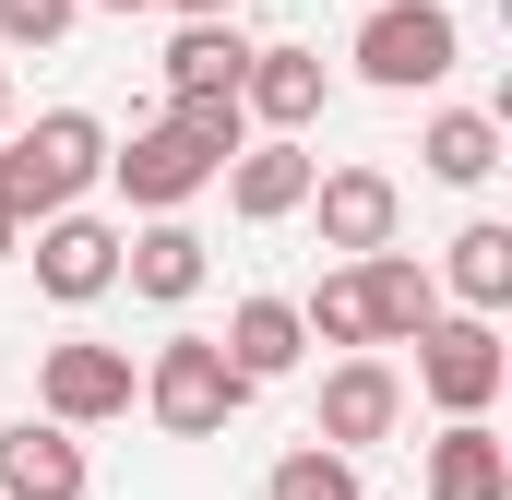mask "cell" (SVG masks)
<instances>
[{"label": "cell", "mask_w": 512, "mask_h": 500, "mask_svg": "<svg viewBox=\"0 0 512 500\" xmlns=\"http://www.w3.org/2000/svg\"><path fill=\"white\" fill-rule=\"evenodd\" d=\"M96 179H108V120H96V108H48L36 131H0V215H12V227L72 215Z\"/></svg>", "instance_id": "6da1fadb"}, {"label": "cell", "mask_w": 512, "mask_h": 500, "mask_svg": "<svg viewBox=\"0 0 512 500\" xmlns=\"http://www.w3.org/2000/svg\"><path fill=\"white\" fill-rule=\"evenodd\" d=\"M239 405H251V381L227 370L215 334H167V346H155V370H143V417H155L167 441H215Z\"/></svg>", "instance_id": "7a4b0ae2"}, {"label": "cell", "mask_w": 512, "mask_h": 500, "mask_svg": "<svg viewBox=\"0 0 512 500\" xmlns=\"http://www.w3.org/2000/svg\"><path fill=\"white\" fill-rule=\"evenodd\" d=\"M453 60H465L453 12H429V0H370V24H358V72H370L382 96H417V84H441Z\"/></svg>", "instance_id": "3957f363"}, {"label": "cell", "mask_w": 512, "mask_h": 500, "mask_svg": "<svg viewBox=\"0 0 512 500\" xmlns=\"http://www.w3.org/2000/svg\"><path fill=\"white\" fill-rule=\"evenodd\" d=\"M501 381H512L501 322L453 310V322H429V334H417V393H429L441 417H489V405H501Z\"/></svg>", "instance_id": "277c9868"}, {"label": "cell", "mask_w": 512, "mask_h": 500, "mask_svg": "<svg viewBox=\"0 0 512 500\" xmlns=\"http://www.w3.org/2000/svg\"><path fill=\"white\" fill-rule=\"evenodd\" d=\"M393 429H405V370H393V358H334V370H322V405H310V441L358 465Z\"/></svg>", "instance_id": "5b68a950"}, {"label": "cell", "mask_w": 512, "mask_h": 500, "mask_svg": "<svg viewBox=\"0 0 512 500\" xmlns=\"http://www.w3.org/2000/svg\"><path fill=\"white\" fill-rule=\"evenodd\" d=\"M131 393H143V381H131L120 346H84V334H72V346L36 358V405H48V429H72V441L108 429V417H131Z\"/></svg>", "instance_id": "8992f818"}, {"label": "cell", "mask_w": 512, "mask_h": 500, "mask_svg": "<svg viewBox=\"0 0 512 500\" xmlns=\"http://www.w3.org/2000/svg\"><path fill=\"white\" fill-rule=\"evenodd\" d=\"M108 179H120V191L143 203V215H179L191 191H215V155H203L191 131H179L167 108H155V120L131 131V143H108Z\"/></svg>", "instance_id": "52a82bcc"}, {"label": "cell", "mask_w": 512, "mask_h": 500, "mask_svg": "<svg viewBox=\"0 0 512 500\" xmlns=\"http://www.w3.org/2000/svg\"><path fill=\"white\" fill-rule=\"evenodd\" d=\"M24 262H36V286L60 310H84V298L120 286V227L108 215H48V227H24Z\"/></svg>", "instance_id": "ba28073f"}, {"label": "cell", "mask_w": 512, "mask_h": 500, "mask_svg": "<svg viewBox=\"0 0 512 500\" xmlns=\"http://www.w3.org/2000/svg\"><path fill=\"white\" fill-rule=\"evenodd\" d=\"M298 215H322V250L370 262V250H393V227H405V191H393L382 167H322Z\"/></svg>", "instance_id": "9c48e42d"}, {"label": "cell", "mask_w": 512, "mask_h": 500, "mask_svg": "<svg viewBox=\"0 0 512 500\" xmlns=\"http://www.w3.org/2000/svg\"><path fill=\"white\" fill-rule=\"evenodd\" d=\"M322 96H334L322 48H251V72H239V120H262L274 143H298V131L322 120Z\"/></svg>", "instance_id": "30bf717a"}, {"label": "cell", "mask_w": 512, "mask_h": 500, "mask_svg": "<svg viewBox=\"0 0 512 500\" xmlns=\"http://www.w3.org/2000/svg\"><path fill=\"white\" fill-rule=\"evenodd\" d=\"M346 274H358L370 346H417V334L441 322V286H429V262H417V250H370V262H346Z\"/></svg>", "instance_id": "8fae6325"}, {"label": "cell", "mask_w": 512, "mask_h": 500, "mask_svg": "<svg viewBox=\"0 0 512 500\" xmlns=\"http://www.w3.org/2000/svg\"><path fill=\"white\" fill-rule=\"evenodd\" d=\"M310 179H322V155H310V143H274V131L227 155V203H239L251 227H286V215L310 203Z\"/></svg>", "instance_id": "7c38bea8"}, {"label": "cell", "mask_w": 512, "mask_h": 500, "mask_svg": "<svg viewBox=\"0 0 512 500\" xmlns=\"http://www.w3.org/2000/svg\"><path fill=\"white\" fill-rule=\"evenodd\" d=\"M0 500H84V441L48 417L0 429Z\"/></svg>", "instance_id": "4fadbf2b"}, {"label": "cell", "mask_w": 512, "mask_h": 500, "mask_svg": "<svg viewBox=\"0 0 512 500\" xmlns=\"http://www.w3.org/2000/svg\"><path fill=\"white\" fill-rule=\"evenodd\" d=\"M203 274H215V262H203V239H191L179 215H155L143 239H120V286H131V298H155V310L203 298Z\"/></svg>", "instance_id": "5bb4252c"}, {"label": "cell", "mask_w": 512, "mask_h": 500, "mask_svg": "<svg viewBox=\"0 0 512 500\" xmlns=\"http://www.w3.org/2000/svg\"><path fill=\"white\" fill-rule=\"evenodd\" d=\"M429 500H512V441L489 417H453L429 441Z\"/></svg>", "instance_id": "9a60e30c"}, {"label": "cell", "mask_w": 512, "mask_h": 500, "mask_svg": "<svg viewBox=\"0 0 512 500\" xmlns=\"http://www.w3.org/2000/svg\"><path fill=\"white\" fill-rule=\"evenodd\" d=\"M239 72H251L239 24H179L167 36V108H215V96H239Z\"/></svg>", "instance_id": "2e32d148"}, {"label": "cell", "mask_w": 512, "mask_h": 500, "mask_svg": "<svg viewBox=\"0 0 512 500\" xmlns=\"http://www.w3.org/2000/svg\"><path fill=\"white\" fill-rule=\"evenodd\" d=\"M215 346H227V370L251 381V393H262V381H286V370H298V346H310V334H298V298H239Z\"/></svg>", "instance_id": "e0dca14e"}, {"label": "cell", "mask_w": 512, "mask_h": 500, "mask_svg": "<svg viewBox=\"0 0 512 500\" xmlns=\"http://www.w3.org/2000/svg\"><path fill=\"white\" fill-rule=\"evenodd\" d=\"M429 286H453V298H465V310L489 322V310L512 298V227H501V215H477L465 239L441 250V274H429Z\"/></svg>", "instance_id": "ac0fdd59"}, {"label": "cell", "mask_w": 512, "mask_h": 500, "mask_svg": "<svg viewBox=\"0 0 512 500\" xmlns=\"http://www.w3.org/2000/svg\"><path fill=\"white\" fill-rule=\"evenodd\" d=\"M417 167L453 179V191H477V179L501 167V120H489V108H441V120L417 131Z\"/></svg>", "instance_id": "d6986e66"}, {"label": "cell", "mask_w": 512, "mask_h": 500, "mask_svg": "<svg viewBox=\"0 0 512 500\" xmlns=\"http://www.w3.org/2000/svg\"><path fill=\"white\" fill-rule=\"evenodd\" d=\"M262 500H370V477H358L346 453L298 441V453H274V477H262Z\"/></svg>", "instance_id": "ffe728a7"}, {"label": "cell", "mask_w": 512, "mask_h": 500, "mask_svg": "<svg viewBox=\"0 0 512 500\" xmlns=\"http://www.w3.org/2000/svg\"><path fill=\"white\" fill-rule=\"evenodd\" d=\"M298 334H310V346H346V358H370V310H358V274H322V286L298 298Z\"/></svg>", "instance_id": "44dd1931"}, {"label": "cell", "mask_w": 512, "mask_h": 500, "mask_svg": "<svg viewBox=\"0 0 512 500\" xmlns=\"http://www.w3.org/2000/svg\"><path fill=\"white\" fill-rule=\"evenodd\" d=\"M72 12H84V0H0V36H12V48H60Z\"/></svg>", "instance_id": "7402d4cb"}, {"label": "cell", "mask_w": 512, "mask_h": 500, "mask_svg": "<svg viewBox=\"0 0 512 500\" xmlns=\"http://www.w3.org/2000/svg\"><path fill=\"white\" fill-rule=\"evenodd\" d=\"M167 12H179V24H227L239 0H167Z\"/></svg>", "instance_id": "603a6c76"}, {"label": "cell", "mask_w": 512, "mask_h": 500, "mask_svg": "<svg viewBox=\"0 0 512 500\" xmlns=\"http://www.w3.org/2000/svg\"><path fill=\"white\" fill-rule=\"evenodd\" d=\"M0 262H24V227H12V215H0Z\"/></svg>", "instance_id": "cb8c5ba5"}, {"label": "cell", "mask_w": 512, "mask_h": 500, "mask_svg": "<svg viewBox=\"0 0 512 500\" xmlns=\"http://www.w3.org/2000/svg\"><path fill=\"white\" fill-rule=\"evenodd\" d=\"M84 12H155V0H84Z\"/></svg>", "instance_id": "d4e9b609"}, {"label": "cell", "mask_w": 512, "mask_h": 500, "mask_svg": "<svg viewBox=\"0 0 512 500\" xmlns=\"http://www.w3.org/2000/svg\"><path fill=\"white\" fill-rule=\"evenodd\" d=\"M0 131H12V84H0Z\"/></svg>", "instance_id": "484cf974"}, {"label": "cell", "mask_w": 512, "mask_h": 500, "mask_svg": "<svg viewBox=\"0 0 512 500\" xmlns=\"http://www.w3.org/2000/svg\"><path fill=\"white\" fill-rule=\"evenodd\" d=\"M429 12H453V0H429Z\"/></svg>", "instance_id": "4316f807"}]
</instances>
